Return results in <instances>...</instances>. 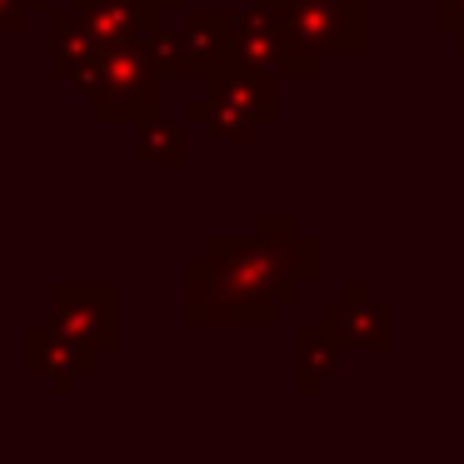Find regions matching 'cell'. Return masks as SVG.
Listing matches in <instances>:
<instances>
[{"label":"cell","instance_id":"obj_1","mask_svg":"<svg viewBox=\"0 0 464 464\" xmlns=\"http://www.w3.org/2000/svg\"><path fill=\"white\" fill-rule=\"evenodd\" d=\"M165 101V75L150 65L145 45H105V91L91 101L95 125H135Z\"/></svg>","mask_w":464,"mask_h":464},{"label":"cell","instance_id":"obj_2","mask_svg":"<svg viewBox=\"0 0 464 464\" xmlns=\"http://www.w3.org/2000/svg\"><path fill=\"white\" fill-rule=\"evenodd\" d=\"M45 320L111 354L121 344V290L105 280H55L45 290Z\"/></svg>","mask_w":464,"mask_h":464},{"label":"cell","instance_id":"obj_3","mask_svg":"<svg viewBox=\"0 0 464 464\" xmlns=\"http://www.w3.org/2000/svg\"><path fill=\"white\" fill-rule=\"evenodd\" d=\"M95 364H101V350H91L85 340L55 330L51 320L25 330V370H31L35 380H45V390L61 394V400L75 394V384L91 380Z\"/></svg>","mask_w":464,"mask_h":464},{"label":"cell","instance_id":"obj_4","mask_svg":"<svg viewBox=\"0 0 464 464\" xmlns=\"http://www.w3.org/2000/svg\"><path fill=\"white\" fill-rule=\"evenodd\" d=\"M95 45H145V35L165 21V11L145 0H65Z\"/></svg>","mask_w":464,"mask_h":464},{"label":"cell","instance_id":"obj_5","mask_svg":"<svg viewBox=\"0 0 464 464\" xmlns=\"http://www.w3.org/2000/svg\"><path fill=\"white\" fill-rule=\"evenodd\" d=\"M185 51L195 61V75H215L230 61V15L225 11H185Z\"/></svg>","mask_w":464,"mask_h":464},{"label":"cell","instance_id":"obj_6","mask_svg":"<svg viewBox=\"0 0 464 464\" xmlns=\"http://www.w3.org/2000/svg\"><path fill=\"white\" fill-rule=\"evenodd\" d=\"M91 31L81 25V15L71 11V5H55L45 11V71L55 75V81H65V71H71L75 61H81V51H91Z\"/></svg>","mask_w":464,"mask_h":464},{"label":"cell","instance_id":"obj_7","mask_svg":"<svg viewBox=\"0 0 464 464\" xmlns=\"http://www.w3.org/2000/svg\"><path fill=\"white\" fill-rule=\"evenodd\" d=\"M135 155L145 165H165V170H180L185 165V130L175 121H165L160 111L135 121Z\"/></svg>","mask_w":464,"mask_h":464},{"label":"cell","instance_id":"obj_8","mask_svg":"<svg viewBox=\"0 0 464 464\" xmlns=\"http://www.w3.org/2000/svg\"><path fill=\"white\" fill-rule=\"evenodd\" d=\"M145 55H150V65L165 75V81H190L195 75V61H190V51H185V35L170 31L165 21L145 35Z\"/></svg>","mask_w":464,"mask_h":464},{"label":"cell","instance_id":"obj_9","mask_svg":"<svg viewBox=\"0 0 464 464\" xmlns=\"http://www.w3.org/2000/svg\"><path fill=\"white\" fill-rule=\"evenodd\" d=\"M45 11H51V0H0V45H5V35L31 31V15Z\"/></svg>","mask_w":464,"mask_h":464},{"label":"cell","instance_id":"obj_10","mask_svg":"<svg viewBox=\"0 0 464 464\" xmlns=\"http://www.w3.org/2000/svg\"><path fill=\"white\" fill-rule=\"evenodd\" d=\"M0 165H5V105H0Z\"/></svg>","mask_w":464,"mask_h":464}]
</instances>
